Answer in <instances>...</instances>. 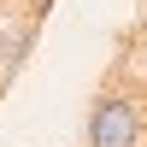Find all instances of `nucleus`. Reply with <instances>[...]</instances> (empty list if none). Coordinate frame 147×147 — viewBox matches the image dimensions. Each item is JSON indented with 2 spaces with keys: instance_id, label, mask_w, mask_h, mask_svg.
<instances>
[{
  "instance_id": "1",
  "label": "nucleus",
  "mask_w": 147,
  "mask_h": 147,
  "mask_svg": "<svg viewBox=\"0 0 147 147\" xmlns=\"http://www.w3.org/2000/svg\"><path fill=\"white\" fill-rule=\"evenodd\" d=\"M141 141V112L124 94H100L88 112V147H136Z\"/></svg>"
}]
</instances>
